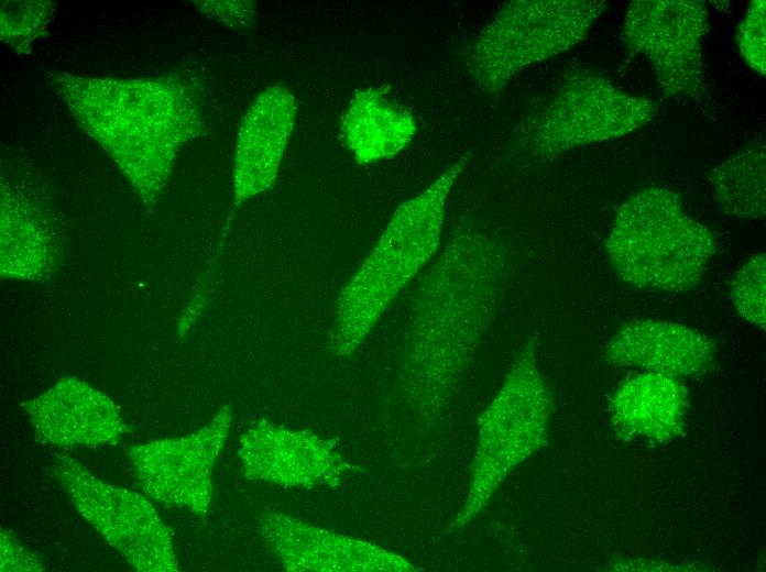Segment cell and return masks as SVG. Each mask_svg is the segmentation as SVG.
I'll use <instances>...</instances> for the list:
<instances>
[{"instance_id": "6da1fadb", "label": "cell", "mask_w": 766, "mask_h": 572, "mask_svg": "<svg viewBox=\"0 0 766 572\" xmlns=\"http://www.w3.org/2000/svg\"><path fill=\"white\" fill-rule=\"evenodd\" d=\"M502 245L483 231L456 232L411 302L400 381L407 403L428 419L456 397L507 285Z\"/></svg>"}, {"instance_id": "7a4b0ae2", "label": "cell", "mask_w": 766, "mask_h": 572, "mask_svg": "<svg viewBox=\"0 0 766 572\" xmlns=\"http://www.w3.org/2000/svg\"><path fill=\"white\" fill-rule=\"evenodd\" d=\"M50 80L147 204L166 185L179 148L203 130L197 86L179 74L117 79L55 73Z\"/></svg>"}, {"instance_id": "3957f363", "label": "cell", "mask_w": 766, "mask_h": 572, "mask_svg": "<svg viewBox=\"0 0 766 572\" xmlns=\"http://www.w3.org/2000/svg\"><path fill=\"white\" fill-rule=\"evenodd\" d=\"M467 156L440 174L427 188L401 204L381 237L339 293L330 350L352 355L401 290L437 252L448 197Z\"/></svg>"}, {"instance_id": "277c9868", "label": "cell", "mask_w": 766, "mask_h": 572, "mask_svg": "<svg viewBox=\"0 0 766 572\" xmlns=\"http://www.w3.org/2000/svg\"><path fill=\"white\" fill-rule=\"evenodd\" d=\"M605 249L614 271L630 285L680 293L697 287L718 246L676 193L652 186L620 206Z\"/></svg>"}, {"instance_id": "5b68a950", "label": "cell", "mask_w": 766, "mask_h": 572, "mask_svg": "<svg viewBox=\"0 0 766 572\" xmlns=\"http://www.w3.org/2000/svg\"><path fill=\"white\" fill-rule=\"evenodd\" d=\"M552 398L533 341L519 348L503 384L479 420L469 491L445 534L468 526L508 474L547 442Z\"/></svg>"}, {"instance_id": "8992f818", "label": "cell", "mask_w": 766, "mask_h": 572, "mask_svg": "<svg viewBox=\"0 0 766 572\" xmlns=\"http://www.w3.org/2000/svg\"><path fill=\"white\" fill-rule=\"evenodd\" d=\"M606 7L603 0L505 2L470 46V78L479 89L500 94L526 67L580 43Z\"/></svg>"}, {"instance_id": "52a82bcc", "label": "cell", "mask_w": 766, "mask_h": 572, "mask_svg": "<svg viewBox=\"0 0 766 572\" xmlns=\"http://www.w3.org/2000/svg\"><path fill=\"white\" fill-rule=\"evenodd\" d=\"M654 105L587 72L567 76L522 138L534 157L551 160L573 148L616 139L647 124Z\"/></svg>"}, {"instance_id": "ba28073f", "label": "cell", "mask_w": 766, "mask_h": 572, "mask_svg": "<svg viewBox=\"0 0 766 572\" xmlns=\"http://www.w3.org/2000/svg\"><path fill=\"white\" fill-rule=\"evenodd\" d=\"M54 474L80 515L142 572L177 571L172 530L142 495L107 484L62 455Z\"/></svg>"}, {"instance_id": "9c48e42d", "label": "cell", "mask_w": 766, "mask_h": 572, "mask_svg": "<svg viewBox=\"0 0 766 572\" xmlns=\"http://www.w3.org/2000/svg\"><path fill=\"white\" fill-rule=\"evenodd\" d=\"M708 11L699 0H634L625 13L622 38L632 54L645 55L666 96L697 101L705 94L701 43Z\"/></svg>"}, {"instance_id": "30bf717a", "label": "cell", "mask_w": 766, "mask_h": 572, "mask_svg": "<svg viewBox=\"0 0 766 572\" xmlns=\"http://www.w3.org/2000/svg\"><path fill=\"white\" fill-rule=\"evenodd\" d=\"M230 425V409L223 406L209 425L194 433L130 448L129 457L144 492L195 515H206L212 496V469Z\"/></svg>"}, {"instance_id": "8fae6325", "label": "cell", "mask_w": 766, "mask_h": 572, "mask_svg": "<svg viewBox=\"0 0 766 572\" xmlns=\"http://www.w3.org/2000/svg\"><path fill=\"white\" fill-rule=\"evenodd\" d=\"M238 455L247 479L284 488L335 487L349 468L332 441L265 419L242 435Z\"/></svg>"}, {"instance_id": "7c38bea8", "label": "cell", "mask_w": 766, "mask_h": 572, "mask_svg": "<svg viewBox=\"0 0 766 572\" xmlns=\"http://www.w3.org/2000/svg\"><path fill=\"white\" fill-rule=\"evenodd\" d=\"M267 548L287 571L412 572L404 557L371 542L326 530L281 513L261 521Z\"/></svg>"}, {"instance_id": "4fadbf2b", "label": "cell", "mask_w": 766, "mask_h": 572, "mask_svg": "<svg viewBox=\"0 0 766 572\" xmlns=\"http://www.w3.org/2000/svg\"><path fill=\"white\" fill-rule=\"evenodd\" d=\"M39 437L62 449L116 443L128 431L113 402L77 378H64L23 404Z\"/></svg>"}, {"instance_id": "5bb4252c", "label": "cell", "mask_w": 766, "mask_h": 572, "mask_svg": "<svg viewBox=\"0 0 766 572\" xmlns=\"http://www.w3.org/2000/svg\"><path fill=\"white\" fill-rule=\"evenodd\" d=\"M296 112L294 95L280 84L263 89L248 108L236 144L233 197L237 204L273 187Z\"/></svg>"}, {"instance_id": "9a60e30c", "label": "cell", "mask_w": 766, "mask_h": 572, "mask_svg": "<svg viewBox=\"0 0 766 572\" xmlns=\"http://www.w3.org/2000/svg\"><path fill=\"white\" fill-rule=\"evenodd\" d=\"M603 356L611 365L639 367L680 380L709 371L715 346L708 336L688 326L641 319L623 324L606 343Z\"/></svg>"}, {"instance_id": "2e32d148", "label": "cell", "mask_w": 766, "mask_h": 572, "mask_svg": "<svg viewBox=\"0 0 766 572\" xmlns=\"http://www.w3.org/2000/svg\"><path fill=\"white\" fill-rule=\"evenodd\" d=\"M687 409L688 391L681 381L652 372L624 381L609 404L611 420L622 432L656 443L680 436Z\"/></svg>"}, {"instance_id": "e0dca14e", "label": "cell", "mask_w": 766, "mask_h": 572, "mask_svg": "<svg viewBox=\"0 0 766 572\" xmlns=\"http://www.w3.org/2000/svg\"><path fill=\"white\" fill-rule=\"evenodd\" d=\"M409 110L375 88L355 90L341 118L342 143L358 164L395 156L416 133Z\"/></svg>"}, {"instance_id": "ac0fdd59", "label": "cell", "mask_w": 766, "mask_h": 572, "mask_svg": "<svg viewBox=\"0 0 766 572\" xmlns=\"http://www.w3.org/2000/svg\"><path fill=\"white\" fill-rule=\"evenodd\" d=\"M765 145L752 142L712 169L709 178L720 208L732 217L764 219Z\"/></svg>"}, {"instance_id": "d6986e66", "label": "cell", "mask_w": 766, "mask_h": 572, "mask_svg": "<svg viewBox=\"0 0 766 572\" xmlns=\"http://www.w3.org/2000/svg\"><path fill=\"white\" fill-rule=\"evenodd\" d=\"M732 301L740 316L765 330L766 257H751L735 274L731 285Z\"/></svg>"}, {"instance_id": "ffe728a7", "label": "cell", "mask_w": 766, "mask_h": 572, "mask_svg": "<svg viewBox=\"0 0 766 572\" xmlns=\"http://www.w3.org/2000/svg\"><path fill=\"white\" fill-rule=\"evenodd\" d=\"M10 3L1 8V38L22 52L44 31L55 6L47 1Z\"/></svg>"}, {"instance_id": "44dd1931", "label": "cell", "mask_w": 766, "mask_h": 572, "mask_svg": "<svg viewBox=\"0 0 766 572\" xmlns=\"http://www.w3.org/2000/svg\"><path fill=\"white\" fill-rule=\"evenodd\" d=\"M765 8L764 0L753 1L736 32V43L743 58L759 75L766 74Z\"/></svg>"}, {"instance_id": "7402d4cb", "label": "cell", "mask_w": 766, "mask_h": 572, "mask_svg": "<svg viewBox=\"0 0 766 572\" xmlns=\"http://www.w3.org/2000/svg\"><path fill=\"white\" fill-rule=\"evenodd\" d=\"M199 11L234 28H252L256 11L253 1H194Z\"/></svg>"}, {"instance_id": "603a6c76", "label": "cell", "mask_w": 766, "mask_h": 572, "mask_svg": "<svg viewBox=\"0 0 766 572\" xmlns=\"http://www.w3.org/2000/svg\"><path fill=\"white\" fill-rule=\"evenodd\" d=\"M1 571H42L37 558L24 548L20 541L1 527Z\"/></svg>"}]
</instances>
